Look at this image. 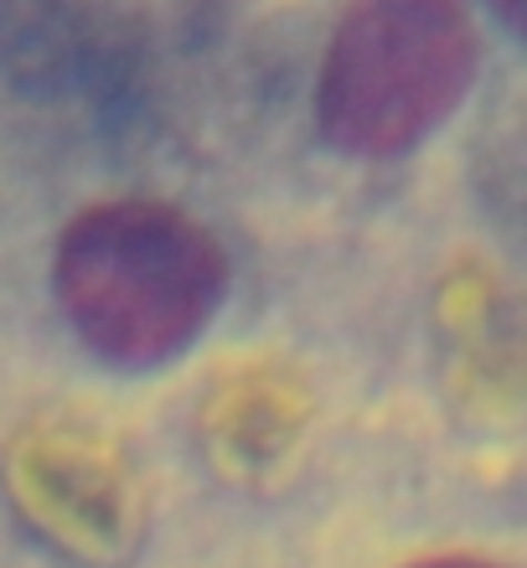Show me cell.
I'll list each match as a JSON object with an SVG mask.
<instances>
[{
	"mask_svg": "<svg viewBox=\"0 0 527 568\" xmlns=\"http://www.w3.org/2000/svg\"><path fill=\"white\" fill-rule=\"evenodd\" d=\"M305 414H311L305 393L290 373H280V367H243L212 393L202 419H207L223 455L259 460V455H280L301 434Z\"/></svg>",
	"mask_w": 527,
	"mask_h": 568,
	"instance_id": "cell-3",
	"label": "cell"
},
{
	"mask_svg": "<svg viewBox=\"0 0 527 568\" xmlns=\"http://www.w3.org/2000/svg\"><path fill=\"white\" fill-rule=\"evenodd\" d=\"M404 568H501V564L476 558V554H439V558H419V564H404Z\"/></svg>",
	"mask_w": 527,
	"mask_h": 568,
	"instance_id": "cell-4",
	"label": "cell"
},
{
	"mask_svg": "<svg viewBox=\"0 0 527 568\" xmlns=\"http://www.w3.org/2000/svg\"><path fill=\"white\" fill-rule=\"evenodd\" d=\"M52 284L89 352L114 367H155L186 352L217 315L227 254L192 212L155 196H114L62 227Z\"/></svg>",
	"mask_w": 527,
	"mask_h": 568,
	"instance_id": "cell-1",
	"label": "cell"
},
{
	"mask_svg": "<svg viewBox=\"0 0 527 568\" xmlns=\"http://www.w3.org/2000/svg\"><path fill=\"white\" fill-rule=\"evenodd\" d=\"M486 6H491L507 27H517V21H523V0H486Z\"/></svg>",
	"mask_w": 527,
	"mask_h": 568,
	"instance_id": "cell-5",
	"label": "cell"
},
{
	"mask_svg": "<svg viewBox=\"0 0 527 568\" xmlns=\"http://www.w3.org/2000/svg\"><path fill=\"white\" fill-rule=\"evenodd\" d=\"M466 0H347L316 73V130L357 161L414 150L476 83Z\"/></svg>",
	"mask_w": 527,
	"mask_h": 568,
	"instance_id": "cell-2",
	"label": "cell"
}]
</instances>
